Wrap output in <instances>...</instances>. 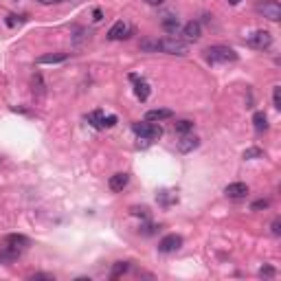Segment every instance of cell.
I'll list each match as a JSON object with an SVG mask.
<instances>
[{
  "instance_id": "6da1fadb",
  "label": "cell",
  "mask_w": 281,
  "mask_h": 281,
  "mask_svg": "<svg viewBox=\"0 0 281 281\" xmlns=\"http://www.w3.org/2000/svg\"><path fill=\"white\" fill-rule=\"evenodd\" d=\"M205 59L209 64H229L238 59V53L231 46H224V44H216V46H209L205 51Z\"/></svg>"
},
{
  "instance_id": "7a4b0ae2",
  "label": "cell",
  "mask_w": 281,
  "mask_h": 281,
  "mask_svg": "<svg viewBox=\"0 0 281 281\" xmlns=\"http://www.w3.org/2000/svg\"><path fill=\"white\" fill-rule=\"evenodd\" d=\"M158 51L167 53V55H178V57H183V55L189 53V44H187L185 40H178L176 35H169V37L158 40Z\"/></svg>"
},
{
  "instance_id": "3957f363",
  "label": "cell",
  "mask_w": 281,
  "mask_h": 281,
  "mask_svg": "<svg viewBox=\"0 0 281 281\" xmlns=\"http://www.w3.org/2000/svg\"><path fill=\"white\" fill-rule=\"evenodd\" d=\"M132 130L134 134L143 141H158L163 136V128L158 123H152V121H139V123H132Z\"/></svg>"
},
{
  "instance_id": "277c9868",
  "label": "cell",
  "mask_w": 281,
  "mask_h": 281,
  "mask_svg": "<svg viewBox=\"0 0 281 281\" xmlns=\"http://www.w3.org/2000/svg\"><path fill=\"white\" fill-rule=\"evenodd\" d=\"M257 13H262L264 18H268L271 22H279L281 20V4L277 0H266V2L257 4Z\"/></svg>"
},
{
  "instance_id": "5b68a950",
  "label": "cell",
  "mask_w": 281,
  "mask_h": 281,
  "mask_svg": "<svg viewBox=\"0 0 281 281\" xmlns=\"http://www.w3.org/2000/svg\"><path fill=\"white\" fill-rule=\"evenodd\" d=\"M271 44H273V35H271V31H255L253 35H249V46L253 48H257V51H264V48H271Z\"/></svg>"
},
{
  "instance_id": "8992f818",
  "label": "cell",
  "mask_w": 281,
  "mask_h": 281,
  "mask_svg": "<svg viewBox=\"0 0 281 281\" xmlns=\"http://www.w3.org/2000/svg\"><path fill=\"white\" fill-rule=\"evenodd\" d=\"M180 246H183V238H180V235H176V233L165 235V238L158 242V251H161V253H176Z\"/></svg>"
},
{
  "instance_id": "52a82bcc",
  "label": "cell",
  "mask_w": 281,
  "mask_h": 281,
  "mask_svg": "<svg viewBox=\"0 0 281 281\" xmlns=\"http://www.w3.org/2000/svg\"><path fill=\"white\" fill-rule=\"evenodd\" d=\"M132 35V29L128 24H125L123 20H119V22H114L112 26H110V31H108V40H125V37H130Z\"/></svg>"
},
{
  "instance_id": "ba28073f",
  "label": "cell",
  "mask_w": 281,
  "mask_h": 281,
  "mask_svg": "<svg viewBox=\"0 0 281 281\" xmlns=\"http://www.w3.org/2000/svg\"><path fill=\"white\" fill-rule=\"evenodd\" d=\"M183 35H185L187 42H198V40L202 37V26H200V22H198V20L187 22V24L183 26Z\"/></svg>"
},
{
  "instance_id": "9c48e42d",
  "label": "cell",
  "mask_w": 281,
  "mask_h": 281,
  "mask_svg": "<svg viewBox=\"0 0 281 281\" xmlns=\"http://www.w3.org/2000/svg\"><path fill=\"white\" fill-rule=\"evenodd\" d=\"M4 244L11 246V249H15V251H24V249H29V246H31V240L26 238V235L11 233V235L4 238Z\"/></svg>"
},
{
  "instance_id": "30bf717a",
  "label": "cell",
  "mask_w": 281,
  "mask_h": 281,
  "mask_svg": "<svg viewBox=\"0 0 281 281\" xmlns=\"http://www.w3.org/2000/svg\"><path fill=\"white\" fill-rule=\"evenodd\" d=\"M224 194H227V198H246L249 196V185L246 183H231L224 187Z\"/></svg>"
},
{
  "instance_id": "8fae6325",
  "label": "cell",
  "mask_w": 281,
  "mask_h": 281,
  "mask_svg": "<svg viewBox=\"0 0 281 281\" xmlns=\"http://www.w3.org/2000/svg\"><path fill=\"white\" fill-rule=\"evenodd\" d=\"M174 112L167 108H156V110H147L145 112V121H152V123H161L165 119H172Z\"/></svg>"
},
{
  "instance_id": "7c38bea8",
  "label": "cell",
  "mask_w": 281,
  "mask_h": 281,
  "mask_svg": "<svg viewBox=\"0 0 281 281\" xmlns=\"http://www.w3.org/2000/svg\"><path fill=\"white\" fill-rule=\"evenodd\" d=\"M130 183V176L125 174V172H121V174H114V176H110V180H108V187L112 191H123L125 187H128Z\"/></svg>"
},
{
  "instance_id": "4fadbf2b",
  "label": "cell",
  "mask_w": 281,
  "mask_h": 281,
  "mask_svg": "<svg viewBox=\"0 0 281 281\" xmlns=\"http://www.w3.org/2000/svg\"><path fill=\"white\" fill-rule=\"evenodd\" d=\"M198 145H200V139H196V136H189V134H183V139L178 141V150L183 152V154L194 152Z\"/></svg>"
},
{
  "instance_id": "5bb4252c",
  "label": "cell",
  "mask_w": 281,
  "mask_h": 281,
  "mask_svg": "<svg viewBox=\"0 0 281 281\" xmlns=\"http://www.w3.org/2000/svg\"><path fill=\"white\" fill-rule=\"evenodd\" d=\"M20 253L22 251H15V249H11V246H4V249L0 251V264H2V266H11L13 262H18Z\"/></svg>"
},
{
  "instance_id": "9a60e30c",
  "label": "cell",
  "mask_w": 281,
  "mask_h": 281,
  "mask_svg": "<svg viewBox=\"0 0 281 281\" xmlns=\"http://www.w3.org/2000/svg\"><path fill=\"white\" fill-rule=\"evenodd\" d=\"M150 84H147L145 79H141V77H136L134 79V95L141 99V101H147V97H150Z\"/></svg>"
},
{
  "instance_id": "2e32d148",
  "label": "cell",
  "mask_w": 281,
  "mask_h": 281,
  "mask_svg": "<svg viewBox=\"0 0 281 281\" xmlns=\"http://www.w3.org/2000/svg\"><path fill=\"white\" fill-rule=\"evenodd\" d=\"M86 121L92 125L95 130H106V114L101 112V110H95V112H90L86 117Z\"/></svg>"
},
{
  "instance_id": "e0dca14e",
  "label": "cell",
  "mask_w": 281,
  "mask_h": 281,
  "mask_svg": "<svg viewBox=\"0 0 281 281\" xmlns=\"http://www.w3.org/2000/svg\"><path fill=\"white\" fill-rule=\"evenodd\" d=\"M68 59V53H48V55H40L37 64H62Z\"/></svg>"
},
{
  "instance_id": "ac0fdd59",
  "label": "cell",
  "mask_w": 281,
  "mask_h": 281,
  "mask_svg": "<svg viewBox=\"0 0 281 281\" xmlns=\"http://www.w3.org/2000/svg\"><path fill=\"white\" fill-rule=\"evenodd\" d=\"M161 26L169 33V35H176V33H178V29H180V20L176 18V15H165L163 22H161Z\"/></svg>"
},
{
  "instance_id": "d6986e66",
  "label": "cell",
  "mask_w": 281,
  "mask_h": 281,
  "mask_svg": "<svg viewBox=\"0 0 281 281\" xmlns=\"http://www.w3.org/2000/svg\"><path fill=\"white\" fill-rule=\"evenodd\" d=\"M139 48L143 53H158V37H145V40H141Z\"/></svg>"
},
{
  "instance_id": "ffe728a7",
  "label": "cell",
  "mask_w": 281,
  "mask_h": 281,
  "mask_svg": "<svg viewBox=\"0 0 281 281\" xmlns=\"http://www.w3.org/2000/svg\"><path fill=\"white\" fill-rule=\"evenodd\" d=\"M253 125H255L257 132H266L268 130V117H266V112H255V114H253Z\"/></svg>"
},
{
  "instance_id": "44dd1931",
  "label": "cell",
  "mask_w": 281,
  "mask_h": 281,
  "mask_svg": "<svg viewBox=\"0 0 281 281\" xmlns=\"http://www.w3.org/2000/svg\"><path fill=\"white\" fill-rule=\"evenodd\" d=\"M174 130H176V134H189V132L194 130V121H189V119H180V121H176Z\"/></svg>"
},
{
  "instance_id": "7402d4cb",
  "label": "cell",
  "mask_w": 281,
  "mask_h": 281,
  "mask_svg": "<svg viewBox=\"0 0 281 281\" xmlns=\"http://www.w3.org/2000/svg\"><path fill=\"white\" fill-rule=\"evenodd\" d=\"M33 95L37 97H44V81H42V75H33Z\"/></svg>"
},
{
  "instance_id": "603a6c76",
  "label": "cell",
  "mask_w": 281,
  "mask_h": 281,
  "mask_svg": "<svg viewBox=\"0 0 281 281\" xmlns=\"http://www.w3.org/2000/svg\"><path fill=\"white\" fill-rule=\"evenodd\" d=\"M128 271H130V264L128 262H117V264H114V268H112V279L121 277V275H125Z\"/></svg>"
},
{
  "instance_id": "cb8c5ba5",
  "label": "cell",
  "mask_w": 281,
  "mask_h": 281,
  "mask_svg": "<svg viewBox=\"0 0 281 281\" xmlns=\"http://www.w3.org/2000/svg\"><path fill=\"white\" fill-rule=\"evenodd\" d=\"M262 156H264V152L260 147H249V150H244V154H242L244 161H253V158H262Z\"/></svg>"
},
{
  "instance_id": "d4e9b609",
  "label": "cell",
  "mask_w": 281,
  "mask_h": 281,
  "mask_svg": "<svg viewBox=\"0 0 281 281\" xmlns=\"http://www.w3.org/2000/svg\"><path fill=\"white\" fill-rule=\"evenodd\" d=\"M130 213L132 216H136V218H150V209L147 207H132Z\"/></svg>"
},
{
  "instance_id": "484cf974",
  "label": "cell",
  "mask_w": 281,
  "mask_h": 281,
  "mask_svg": "<svg viewBox=\"0 0 281 281\" xmlns=\"http://www.w3.org/2000/svg\"><path fill=\"white\" fill-rule=\"evenodd\" d=\"M268 207H271V200H264V198H262V200H255L251 205L253 211H262V209H268Z\"/></svg>"
},
{
  "instance_id": "4316f807",
  "label": "cell",
  "mask_w": 281,
  "mask_h": 281,
  "mask_svg": "<svg viewBox=\"0 0 281 281\" xmlns=\"http://www.w3.org/2000/svg\"><path fill=\"white\" fill-rule=\"evenodd\" d=\"M29 279L31 281H53L55 277H53V275H48V273H35V275H29Z\"/></svg>"
},
{
  "instance_id": "83f0119b",
  "label": "cell",
  "mask_w": 281,
  "mask_h": 281,
  "mask_svg": "<svg viewBox=\"0 0 281 281\" xmlns=\"http://www.w3.org/2000/svg\"><path fill=\"white\" fill-rule=\"evenodd\" d=\"M273 103H275V108H281V88L279 86H275V90H273Z\"/></svg>"
},
{
  "instance_id": "f1b7e54d",
  "label": "cell",
  "mask_w": 281,
  "mask_h": 281,
  "mask_svg": "<svg viewBox=\"0 0 281 281\" xmlns=\"http://www.w3.org/2000/svg\"><path fill=\"white\" fill-rule=\"evenodd\" d=\"M158 198H161V202H163V205H172V202H176V200H178V198H176V196H169V191H163V194L158 196Z\"/></svg>"
},
{
  "instance_id": "f546056e",
  "label": "cell",
  "mask_w": 281,
  "mask_h": 281,
  "mask_svg": "<svg viewBox=\"0 0 281 281\" xmlns=\"http://www.w3.org/2000/svg\"><path fill=\"white\" fill-rule=\"evenodd\" d=\"M277 275V271H275L273 266H264V268H260V277H275Z\"/></svg>"
},
{
  "instance_id": "4dcf8cb0",
  "label": "cell",
  "mask_w": 281,
  "mask_h": 281,
  "mask_svg": "<svg viewBox=\"0 0 281 281\" xmlns=\"http://www.w3.org/2000/svg\"><path fill=\"white\" fill-rule=\"evenodd\" d=\"M24 18H22V15H15V13H9L7 15V26H15L18 24V22H22Z\"/></svg>"
},
{
  "instance_id": "1f68e13d",
  "label": "cell",
  "mask_w": 281,
  "mask_h": 281,
  "mask_svg": "<svg viewBox=\"0 0 281 281\" xmlns=\"http://www.w3.org/2000/svg\"><path fill=\"white\" fill-rule=\"evenodd\" d=\"M271 233H273V235H281V220H279V218H275V220H273V224H271Z\"/></svg>"
},
{
  "instance_id": "d6a6232c",
  "label": "cell",
  "mask_w": 281,
  "mask_h": 281,
  "mask_svg": "<svg viewBox=\"0 0 281 281\" xmlns=\"http://www.w3.org/2000/svg\"><path fill=\"white\" fill-rule=\"evenodd\" d=\"M156 229H158V227H154V224H147V227L141 229V233H143V235H152V233H156Z\"/></svg>"
},
{
  "instance_id": "836d02e7",
  "label": "cell",
  "mask_w": 281,
  "mask_h": 281,
  "mask_svg": "<svg viewBox=\"0 0 281 281\" xmlns=\"http://www.w3.org/2000/svg\"><path fill=\"white\" fill-rule=\"evenodd\" d=\"M101 18H103L101 9H95V11H92V20H95V22H99V20H101Z\"/></svg>"
},
{
  "instance_id": "e575fe53",
  "label": "cell",
  "mask_w": 281,
  "mask_h": 281,
  "mask_svg": "<svg viewBox=\"0 0 281 281\" xmlns=\"http://www.w3.org/2000/svg\"><path fill=\"white\" fill-rule=\"evenodd\" d=\"M40 4H57V2H62V0H37Z\"/></svg>"
},
{
  "instance_id": "d590c367",
  "label": "cell",
  "mask_w": 281,
  "mask_h": 281,
  "mask_svg": "<svg viewBox=\"0 0 281 281\" xmlns=\"http://www.w3.org/2000/svg\"><path fill=\"white\" fill-rule=\"evenodd\" d=\"M145 2H147V4H152V7H158V4H163L165 0H145Z\"/></svg>"
},
{
  "instance_id": "8d00e7d4",
  "label": "cell",
  "mask_w": 281,
  "mask_h": 281,
  "mask_svg": "<svg viewBox=\"0 0 281 281\" xmlns=\"http://www.w3.org/2000/svg\"><path fill=\"white\" fill-rule=\"evenodd\" d=\"M242 0H229V4H240Z\"/></svg>"
}]
</instances>
